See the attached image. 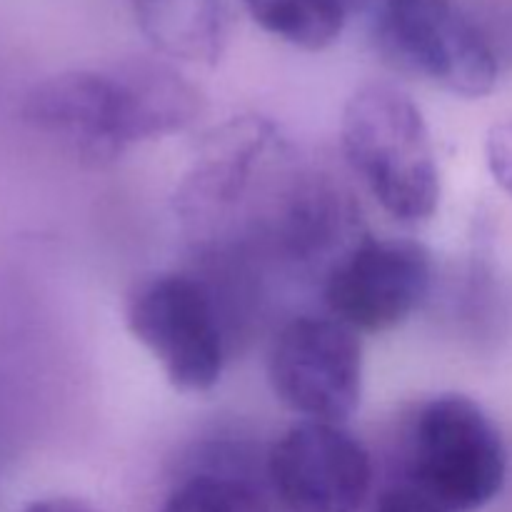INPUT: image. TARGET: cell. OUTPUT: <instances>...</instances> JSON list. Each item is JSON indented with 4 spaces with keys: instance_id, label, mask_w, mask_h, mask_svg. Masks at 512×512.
I'll use <instances>...</instances> for the list:
<instances>
[{
    "instance_id": "6da1fadb",
    "label": "cell",
    "mask_w": 512,
    "mask_h": 512,
    "mask_svg": "<svg viewBox=\"0 0 512 512\" xmlns=\"http://www.w3.org/2000/svg\"><path fill=\"white\" fill-rule=\"evenodd\" d=\"M200 90L168 63L133 58L108 70H65L30 88L20 118L88 165L183 133L203 113Z\"/></svg>"
},
{
    "instance_id": "7a4b0ae2",
    "label": "cell",
    "mask_w": 512,
    "mask_h": 512,
    "mask_svg": "<svg viewBox=\"0 0 512 512\" xmlns=\"http://www.w3.org/2000/svg\"><path fill=\"white\" fill-rule=\"evenodd\" d=\"M340 143L365 188L398 223L418 225L440 205V168L428 120L408 93L368 83L343 108Z\"/></svg>"
},
{
    "instance_id": "3957f363",
    "label": "cell",
    "mask_w": 512,
    "mask_h": 512,
    "mask_svg": "<svg viewBox=\"0 0 512 512\" xmlns=\"http://www.w3.org/2000/svg\"><path fill=\"white\" fill-rule=\"evenodd\" d=\"M405 480L450 512L493 503L508 478V450L478 400L443 393L420 405L405 428Z\"/></svg>"
},
{
    "instance_id": "277c9868",
    "label": "cell",
    "mask_w": 512,
    "mask_h": 512,
    "mask_svg": "<svg viewBox=\"0 0 512 512\" xmlns=\"http://www.w3.org/2000/svg\"><path fill=\"white\" fill-rule=\"evenodd\" d=\"M125 325L180 393H210L223 378V330L203 280L185 273L143 280L125 300Z\"/></svg>"
},
{
    "instance_id": "5b68a950",
    "label": "cell",
    "mask_w": 512,
    "mask_h": 512,
    "mask_svg": "<svg viewBox=\"0 0 512 512\" xmlns=\"http://www.w3.org/2000/svg\"><path fill=\"white\" fill-rule=\"evenodd\" d=\"M380 50L405 73L460 98H483L498 83V58L455 0H380Z\"/></svg>"
},
{
    "instance_id": "8992f818",
    "label": "cell",
    "mask_w": 512,
    "mask_h": 512,
    "mask_svg": "<svg viewBox=\"0 0 512 512\" xmlns=\"http://www.w3.org/2000/svg\"><path fill=\"white\" fill-rule=\"evenodd\" d=\"M268 383L275 398L303 420L343 425L363 395L358 330L333 315H298L270 345Z\"/></svg>"
},
{
    "instance_id": "52a82bcc",
    "label": "cell",
    "mask_w": 512,
    "mask_h": 512,
    "mask_svg": "<svg viewBox=\"0 0 512 512\" xmlns=\"http://www.w3.org/2000/svg\"><path fill=\"white\" fill-rule=\"evenodd\" d=\"M433 255L418 240L360 235L325 273L323 295L333 318L358 333L403 325L428 295Z\"/></svg>"
},
{
    "instance_id": "ba28073f",
    "label": "cell",
    "mask_w": 512,
    "mask_h": 512,
    "mask_svg": "<svg viewBox=\"0 0 512 512\" xmlns=\"http://www.w3.org/2000/svg\"><path fill=\"white\" fill-rule=\"evenodd\" d=\"M268 478L288 512H358L373 488V460L345 425L300 420L270 448Z\"/></svg>"
},
{
    "instance_id": "9c48e42d",
    "label": "cell",
    "mask_w": 512,
    "mask_h": 512,
    "mask_svg": "<svg viewBox=\"0 0 512 512\" xmlns=\"http://www.w3.org/2000/svg\"><path fill=\"white\" fill-rule=\"evenodd\" d=\"M273 140V123L263 118H235L215 128L178 185L175 213L180 220L200 228L233 208Z\"/></svg>"
},
{
    "instance_id": "30bf717a",
    "label": "cell",
    "mask_w": 512,
    "mask_h": 512,
    "mask_svg": "<svg viewBox=\"0 0 512 512\" xmlns=\"http://www.w3.org/2000/svg\"><path fill=\"white\" fill-rule=\"evenodd\" d=\"M145 38L183 63L215 65L228 40L225 0H128Z\"/></svg>"
},
{
    "instance_id": "8fae6325",
    "label": "cell",
    "mask_w": 512,
    "mask_h": 512,
    "mask_svg": "<svg viewBox=\"0 0 512 512\" xmlns=\"http://www.w3.org/2000/svg\"><path fill=\"white\" fill-rule=\"evenodd\" d=\"M250 18L300 50L330 48L345 25V0H243Z\"/></svg>"
},
{
    "instance_id": "7c38bea8",
    "label": "cell",
    "mask_w": 512,
    "mask_h": 512,
    "mask_svg": "<svg viewBox=\"0 0 512 512\" xmlns=\"http://www.w3.org/2000/svg\"><path fill=\"white\" fill-rule=\"evenodd\" d=\"M158 512H268L245 480L223 473L190 475Z\"/></svg>"
},
{
    "instance_id": "4fadbf2b",
    "label": "cell",
    "mask_w": 512,
    "mask_h": 512,
    "mask_svg": "<svg viewBox=\"0 0 512 512\" xmlns=\"http://www.w3.org/2000/svg\"><path fill=\"white\" fill-rule=\"evenodd\" d=\"M485 163L503 193L512 198V120L495 123L485 135Z\"/></svg>"
},
{
    "instance_id": "5bb4252c",
    "label": "cell",
    "mask_w": 512,
    "mask_h": 512,
    "mask_svg": "<svg viewBox=\"0 0 512 512\" xmlns=\"http://www.w3.org/2000/svg\"><path fill=\"white\" fill-rule=\"evenodd\" d=\"M375 512H450V510L445 508V505H440L435 498H430L428 493L415 488L413 483L403 480V483L390 485L388 490L380 493Z\"/></svg>"
},
{
    "instance_id": "9a60e30c",
    "label": "cell",
    "mask_w": 512,
    "mask_h": 512,
    "mask_svg": "<svg viewBox=\"0 0 512 512\" xmlns=\"http://www.w3.org/2000/svg\"><path fill=\"white\" fill-rule=\"evenodd\" d=\"M23 512H100L93 508L90 503L80 498H65V495H58V498H40L33 500L23 508Z\"/></svg>"
}]
</instances>
